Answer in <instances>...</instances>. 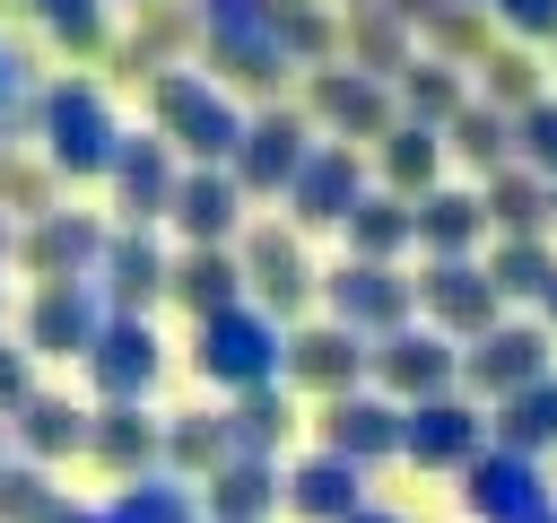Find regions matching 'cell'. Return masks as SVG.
<instances>
[{
    "instance_id": "obj_1",
    "label": "cell",
    "mask_w": 557,
    "mask_h": 523,
    "mask_svg": "<svg viewBox=\"0 0 557 523\" xmlns=\"http://www.w3.org/2000/svg\"><path fill=\"white\" fill-rule=\"evenodd\" d=\"M122 139L131 131L113 122L96 78H52L44 87V157H52V174H113Z\"/></svg>"
},
{
    "instance_id": "obj_2",
    "label": "cell",
    "mask_w": 557,
    "mask_h": 523,
    "mask_svg": "<svg viewBox=\"0 0 557 523\" xmlns=\"http://www.w3.org/2000/svg\"><path fill=\"white\" fill-rule=\"evenodd\" d=\"M191 366H200L209 384H226V392H252V384H270V375L287 366L278 314H261V305H226V314H209V323H200V349H191Z\"/></svg>"
},
{
    "instance_id": "obj_3",
    "label": "cell",
    "mask_w": 557,
    "mask_h": 523,
    "mask_svg": "<svg viewBox=\"0 0 557 523\" xmlns=\"http://www.w3.org/2000/svg\"><path fill=\"white\" fill-rule=\"evenodd\" d=\"M104 323H113V296H104L96 279H52V288H35V305H26V349H35V357H87V349L104 340Z\"/></svg>"
},
{
    "instance_id": "obj_4",
    "label": "cell",
    "mask_w": 557,
    "mask_h": 523,
    "mask_svg": "<svg viewBox=\"0 0 557 523\" xmlns=\"http://www.w3.org/2000/svg\"><path fill=\"white\" fill-rule=\"evenodd\" d=\"M17 270H26L35 288H52V279H96V270H104V227H96L87 209H44V218H26V235H17Z\"/></svg>"
},
{
    "instance_id": "obj_5",
    "label": "cell",
    "mask_w": 557,
    "mask_h": 523,
    "mask_svg": "<svg viewBox=\"0 0 557 523\" xmlns=\"http://www.w3.org/2000/svg\"><path fill=\"white\" fill-rule=\"evenodd\" d=\"M157 113H165V139L191 148V157H235V139H244L235 105H226L209 78H191V70H165V78H157Z\"/></svg>"
},
{
    "instance_id": "obj_6",
    "label": "cell",
    "mask_w": 557,
    "mask_h": 523,
    "mask_svg": "<svg viewBox=\"0 0 557 523\" xmlns=\"http://www.w3.org/2000/svg\"><path fill=\"white\" fill-rule=\"evenodd\" d=\"M461 506H470L479 523H531V514L548 506V479H540V462H531L522 445H496L487 462H470Z\"/></svg>"
},
{
    "instance_id": "obj_7",
    "label": "cell",
    "mask_w": 557,
    "mask_h": 523,
    "mask_svg": "<svg viewBox=\"0 0 557 523\" xmlns=\"http://www.w3.org/2000/svg\"><path fill=\"white\" fill-rule=\"evenodd\" d=\"M157 366H165V349H157V331H148L139 314H113V323H104V340L87 349V375H96V392H104V401H148Z\"/></svg>"
},
{
    "instance_id": "obj_8",
    "label": "cell",
    "mask_w": 557,
    "mask_h": 523,
    "mask_svg": "<svg viewBox=\"0 0 557 523\" xmlns=\"http://www.w3.org/2000/svg\"><path fill=\"white\" fill-rule=\"evenodd\" d=\"M400 453H418L426 471H461V462L479 453V410H470V401L426 392V401L400 418Z\"/></svg>"
},
{
    "instance_id": "obj_9",
    "label": "cell",
    "mask_w": 557,
    "mask_h": 523,
    "mask_svg": "<svg viewBox=\"0 0 557 523\" xmlns=\"http://www.w3.org/2000/svg\"><path fill=\"white\" fill-rule=\"evenodd\" d=\"M409 279H392L383 262H348V270H331V314L348 323V331H400V314H409Z\"/></svg>"
},
{
    "instance_id": "obj_10",
    "label": "cell",
    "mask_w": 557,
    "mask_h": 523,
    "mask_svg": "<svg viewBox=\"0 0 557 523\" xmlns=\"http://www.w3.org/2000/svg\"><path fill=\"white\" fill-rule=\"evenodd\" d=\"M305 157H313V148H305L296 122H278V113H270V122H244V139H235V183H244V192H287V183L305 174Z\"/></svg>"
},
{
    "instance_id": "obj_11",
    "label": "cell",
    "mask_w": 557,
    "mask_h": 523,
    "mask_svg": "<svg viewBox=\"0 0 557 523\" xmlns=\"http://www.w3.org/2000/svg\"><path fill=\"white\" fill-rule=\"evenodd\" d=\"M418 305H426L435 323H453V331H470V340H479V331L496 323V279H487V270H470V262L453 253V262H435V270L418 279Z\"/></svg>"
},
{
    "instance_id": "obj_12",
    "label": "cell",
    "mask_w": 557,
    "mask_h": 523,
    "mask_svg": "<svg viewBox=\"0 0 557 523\" xmlns=\"http://www.w3.org/2000/svg\"><path fill=\"white\" fill-rule=\"evenodd\" d=\"M540 349H548V331H531V323H487L479 349H470V384H487V392H522V384L548 375Z\"/></svg>"
},
{
    "instance_id": "obj_13",
    "label": "cell",
    "mask_w": 557,
    "mask_h": 523,
    "mask_svg": "<svg viewBox=\"0 0 557 523\" xmlns=\"http://www.w3.org/2000/svg\"><path fill=\"white\" fill-rule=\"evenodd\" d=\"M87 427H96V410H78V401H61V392H26V401L9 410V436H17V453H35V462L87 453Z\"/></svg>"
},
{
    "instance_id": "obj_14",
    "label": "cell",
    "mask_w": 557,
    "mask_h": 523,
    "mask_svg": "<svg viewBox=\"0 0 557 523\" xmlns=\"http://www.w3.org/2000/svg\"><path fill=\"white\" fill-rule=\"evenodd\" d=\"M87 453H96L113 479H139V471L165 453V427H157L139 401H104V410H96V427H87Z\"/></svg>"
},
{
    "instance_id": "obj_15",
    "label": "cell",
    "mask_w": 557,
    "mask_h": 523,
    "mask_svg": "<svg viewBox=\"0 0 557 523\" xmlns=\"http://www.w3.org/2000/svg\"><path fill=\"white\" fill-rule=\"evenodd\" d=\"M287 506L305 514V523H348L357 506H366V479H357V462L348 453H313V462H296L287 471Z\"/></svg>"
},
{
    "instance_id": "obj_16",
    "label": "cell",
    "mask_w": 557,
    "mask_h": 523,
    "mask_svg": "<svg viewBox=\"0 0 557 523\" xmlns=\"http://www.w3.org/2000/svg\"><path fill=\"white\" fill-rule=\"evenodd\" d=\"M357 366H374V349H357V331H348V323H313V331H296V340H287V375H296V384H313V392H348V384H357Z\"/></svg>"
},
{
    "instance_id": "obj_17",
    "label": "cell",
    "mask_w": 557,
    "mask_h": 523,
    "mask_svg": "<svg viewBox=\"0 0 557 523\" xmlns=\"http://www.w3.org/2000/svg\"><path fill=\"white\" fill-rule=\"evenodd\" d=\"M174 157H165V139H122V157H113V192H122V209H131V227H148V218H165L174 209Z\"/></svg>"
},
{
    "instance_id": "obj_18",
    "label": "cell",
    "mask_w": 557,
    "mask_h": 523,
    "mask_svg": "<svg viewBox=\"0 0 557 523\" xmlns=\"http://www.w3.org/2000/svg\"><path fill=\"white\" fill-rule=\"evenodd\" d=\"M174 279V262L157 253V235L148 227H122V235H104V296L122 305V314H139L157 288Z\"/></svg>"
},
{
    "instance_id": "obj_19",
    "label": "cell",
    "mask_w": 557,
    "mask_h": 523,
    "mask_svg": "<svg viewBox=\"0 0 557 523\" xmlns=\"http://www.w3.org/2000/svg\"><path fill=\"white\" fill-rule=\"evenodd\" d=\"M165 296H174V305H191V314L209 323V314H226V305H244V262H235L226 244H191V253L174 262V279H165Z\"/></svg>"
},
{
    "instance_id": "obj_20",
    "label": "cell",
    "mask_w": 557,
    "mask_h": 523,
    "mask_svg": "<svg viewBox=\"0 0 557 523\" xmlns=\"http://www.w3.org/2000/svg\"><path fill=\"white\" fill-rule=\"evenodd\" d=\"M322 445H331V453H348V462L400 453V410H392V401H357V392H331V410H322Z\"/></svg>"
},
{
    "instance_id": "obj_21",
    "label": "cell",
    "mask_w": 557,
    "mask_h": 523,
    "mask_svg": "<svg viewBox=\"0 0 557 523\" xmlns=\"http://www.w3.org/2000/svg\"><path fill=\"white\" fill-rule=\"evenodd\" d=\"M287 192H296V227H331V218L357 209V157L348 148H313Z\"/></svg>"
},
{
    "instance_id": "obj_22",
    "label": "cell",
    "mask_w": 557,
    "mask_h": 523,
    "mask_svg": "<svg viewBox=\"0 0 557 523\" xmlns=\"http://www.w3.org/2000/svg\"><path fill=\"white\" fill-rule=\"evenodd\" d=\"M374 375L392 384V392H444L453 384V349H444V331H392L383 349H374Z\"/></svg>"
},
{
    "instance_id": "obj_23",
    "label": "cell",
    "mask_w": 557,
    "mask_h": 523,
    "mask_svg": "<svg viewBox=\"0 0 557 523\" xmlns=\"http://www.w3.org/2000/svg\"><path fill=\"white\" fill-rule=\"evenodd\" d=\"M270 506H278L270 453H226V462L209 471V514H218V523H261Z\"/></svg>"
},
{
    "instance_id": "obj_24",
    "label": "cell",
    "mask_w": 557,
    "mask_h": 523,
    "mask_svg": "<svg viewBox=\"0 0 557 523\" xmlns=\"http://www.w3.org/2000/svg\"><path fill=\"white\" fill-rule=\"evenodd\" d=\"M235 200H244V183H235V174H183L165 218H174L191 244H226V235H235Z\"/></svg>"
},
{
    "instance_id": "obj_25",
    "label": "cell",
    "mask_w": 557,
    "mask_h": 523,
    "mask_svg": "<svg viewBox=\"0 0 557 523\" xmlns=\"http://www.w3.org/2000/svg\"><path fill=\"white\" fill-rule=\"evenodd\" d=\"M244 279L261 288V305H278V314H296L305 305V253H296V235H278V227H261L252 244H244Z\"/></svg>"
},
{
    "instance_id": "obj_26",
    "label": "cell",
    "mask_w": 557,
    "mask_h": 523,
    "mask_svg": "<svg viewBox=\"0 0 557 523\" xmlns=\"http://www.w3.org/2000/svg\"><path fill=\"white\" fill-rule=\"evenodd\" d=\"M479 227H487V200H470V192H435V200H418V244H426L435 262L470 253Z\"/></svg>"
},
{
    "instance_id": "obj_27",
    "label": "cell",
    "mask_w": 557,
    "mask_h": 523,
    "mask_svg": "<svg viewBox=\"0 0 557 523\" xmlns=\"http://www.w3.org/2000/svg\"><path fill=\"white\" fill-rule=\"evenodd\" d=\"M104 523H191V488L139 471V479H122V497L104 506Z\"/></svg>"
},
{
    "instance_id": "obj_28",
    "label": "cell",
    "mask_w": 557,
    "mask_h": 523,
    "mask_svg": "<svg viewBox=\"0 0 557 523\" xmlns=\"http://www.w3.org/2000/svg\"><path fill=\"white\" fill-rule=\"evenodd\" d=\"M409 235H418V209H400V200H357V209H348V244H357V262H392Z\"/></svg>"
},
{
    "instance_id": "obj_29",
    "label": "cell",
    "mask_w": 557,
    "mask_h": 523,
    "mask_svg": "<svg viewBox=\"0 0 557 523\" xmlns=\"http://www.w3.org/2000/svg\"><path fill=\"white\" fill-rule=\"evenodd\" d=\"M52 462H35V453H9L0 462V523H44L52 514Z\"/></svg>"
},
{
    "instance_id": "obj_30",
    "label": "cell",
    "mask_w": 557,
    "mask_h": 523,
    "mask_svg": "<svg viewBox=\"0 0 557 523\" xmlns=\"http://www.w3.org/2000/svg\"><path fill=\"white\" fill-rule=\"evenodd\" d=\"M496 436H505V445H522V453H540V445H557V384L540 375V384H522V392H505V418H496Z\"/></svg>"
},
{
    "instance_id": "obj_31",
    "label": "cell",
    "mask_w": 557,
    "mask_h": 523,
    "mask_svg": "<svg viewBox=\"0 0 557 523\" xmlns=\"http://www.w3.org/2000/svg\"><path fill=\"white\" fill-rule=\"evenodd\" d=\"M548 209H557V183H540V174H496L487 183V218L513 227V235H531Z\"/></svg>"
},
{
    "instance_id": "obj_32",
    "label": "cell",
    "mask_w": 557,
    "mask_h": 523,
    "mask_svg": "<svg viewBox=\"0 0 557 523\" xmlns=\"http://www.w3.org/2000/svg\"><path fill=\"white\" fill-rule=\"evenodd\" d=\"M313 105H322L339 131H357V139L383 131V87H374V78H339V70H331V78L313 87Z\"/></svg>"
},
{
    "instance_id": "obj_33",
    "label": "cell",
    "mask_w": 557,
    "mask_h": 523,
    "mask_svg": "<svg viewBox=\"0 0 557 523\" xmlns=\"http://www.w3.org/2000/svg\"><path fill=\"white\" fill-rule=\"evenodd\" d=\"M296 418H287V401L270 392V384H252L244 401H235V418H226V436H235V453H270L278 436H287Z\"/></svg>"
},
{
    "instance_id": "obj_34",
    "label": "cell",
    "mask_w": 557,
    "mask_h": 523,
    "mask_svg": "<svg viewBox=\"0 0 557 523\" xmlns=\"http://www.w3.org/2000/svg\"><path fill=\"white\" fill-rule=\"evenodd\" d=\"M52 157H17V148H0V209H17V218H44L52 209Z\"/></svg>"
},
{
    "instance_id": "obj_35",
    "label": "cell",
    "mask_w": 557,
    "mask_h": 523,
    "mask_svg": "<svg viewBox=\"0 0 557 523\" xmlns=\"http://www.w3.org/2000/svg\"><path fill=\"white\" fill-rule=\"evenodd\" d=\"M226 453H235L226 418H174V427H165V462H174V471H218Z\"/></svg>"
},
{
    "instance_id": "obj_36",
    "label": "cell",
    "mask_w": 557,
    "mask_h": 523,
    "mask_svg": "<svg viewBox=\"0 0 557 523\" xmlns=\"http://www.w3.org/2000/svg\"><path fill=\"white\" fill-rule=\"evenodd\" d=\"M487 279H496V296H548V279H557V262L531 244V235H513L496 262H487Z\"/></svg>"
},
{
    "instance_id": "obj_37",
    "label": "cell",
    "mask_w": 557,
    "mask_h": 523,
    "mask_svg": "<svg viewBox=\"0 0 557 523\" xmlns=\"http://www.w3.org/2000/svg\"><path fill=\"white\" fill-rule=\"evenodd\" d=\"M383 174H392L400 192H426V174H435V131H426V122H418V131H392Z\"/></svg>"
},
{
    "instance_id": "obj_38",
    "label": "cell",
    "mask_w": 557,
    "mask_h": 523,
    "mask_svg": "<svg viewBox=\"0 0 557 523\" xmlns=\"http://www.w3.org/2000/svg\"><path fill=\"white\" fill-rule=\"evenodd\" d=\"M453 148H461L470 166H505V148H513V139H505V122H496V113H453Z\"/></svg>"
},
{
    "instance_id": "obj_39",
    "label": "cell",
    "mask_w": 557,
    "mask_h": 523,
    "mask_svg": "<svg viewBox=\"0 0 557 523\" xmlns=\"http://www.w3.org/2000/svg\"><path fill=\"white\" fill-rule=\"evenodd\" d=\"M522 157H531L540 174H557V105H531V113H522Z\"/></svg>"
},
{
    "instance_id": "obj_40",
    "label": "cell",
    "mask_w": 557,
    "mask_h": 523,
    "mask_svg": "<svg viewBox=\"0 0 557 523\" xmlns=\"http://www.w3.org/2000/svg\"><path fill=\"white\" fill-rule=\"evenodd\" d=\"M26 357H35V349H9V340H0V410H17V401L35 392V366H26Z\"/></svg>"
},
{
    "instance_id": "obj_41",
    "label": "cell",
    "mask_w": 557,
    "mask_h": 523,
    "mask_svg": "<svg viewBox=\"0 0 557 523\" xmlns=\"http://www.w3.org/2000/svg\"><path fill=\"white\" fill-rule=\"evenodd\" d=\"M409 105H418V113H453V105H461V87H453V78H435V70H418V78H409Z\"/></svg>"
},
{
    "instance_id": "obj_42",
    "label": "cell",
    "mask_w": 557,
    "mask_h": 523,
    "mask_svg": "<svg viewBox=\"0 0 557 523\" xmlns=\"http://www.w3.org/2000/svg\"><path fill=\"white\" fill-rule=\"evenodd\" d=\"M487 70H496V78H487L496 96H531V61H522V52H496Z\"/></svg>"
},
{
    "instance_id": "obj_43",
    "label": "cell",
    "mask_w": 557,
    "mask_h": 523,
    "mask_svg": "<svg viewBox=\"0 0 557 523\" xmlns=\"http://www.w3.org/2000/svg\"><path fill=\"white\" fill-rule=\"evenodd\" d=\"M44 523H104V506H70V497H52V514Z\"/></svg>"
},
{
    "instance_id": "obj_44",
    "label": "cell",
    "mask_w": 557,
    "mask_h": 523,
    "mask_svg": "<svg viewBox=\"0 0 557 523\" xmlns=\"http://www.w3.org/2000/svg\"><path fill=\"white\" fill-rule=\"evenodd\" d=\"M348 523H409V514H383V506H357Z\"/></svg>"
},
{
    "instance_id": "obj_45",
    "label": "cell",
    "mask_w": 557,
    "mask_h": 523,
    "mask_svg": "<svg viewBox=\"0 0 557 523\" xmlns=\"http://www.w3.org/2000/svg\"><path fill=\"white\" fill-rule=\"evenodd\" d=\"M0 262H17V235H9V209H0Z\"/></svg>"
},
{
    "instance_id": "obj_46",
    "label": "cell",
    "mask_w": 557,
    "mask_h": 523,
    "mask_svg": "<svg viewBox=\"0 0 557 523\" xmlns=\"http://www.w3.org/2000/svg\"><path fill=\"white\" fill-rule=\"evenodd\" d=\"M9 445H17V436H9V410H0V462H9Z\"/></svg>"
},
{
    "instance_id": "obj_47",
    "label": "cell",
    "mask_w": 557,
    "mask_h": 523,
    "mask_svg": "<svg viewBox=\"0 0 557 523\" xmlns=\"http://www.w3.org/2000/svg\"><path fill=\"white\" fill-rule=\"evenodd\" d=\"M540 305H548V323H557V279H548V296H540Z\"/></svg>"
},
{
    "instance_id": "obj_48",
    "label": "cell",
    "mask_w": 557,
    "mask_h": 523,
    "mask_svg": "<svg viewBox=\"0 0 557 523\" xmlns=\"http://www.w3.org/2000/svg\"><path fill=\"white\" fill-rule=\"evenodd\" d=\"M531 523H557V506H540V514H531Z\"/></svg>"
}]
</instances>
